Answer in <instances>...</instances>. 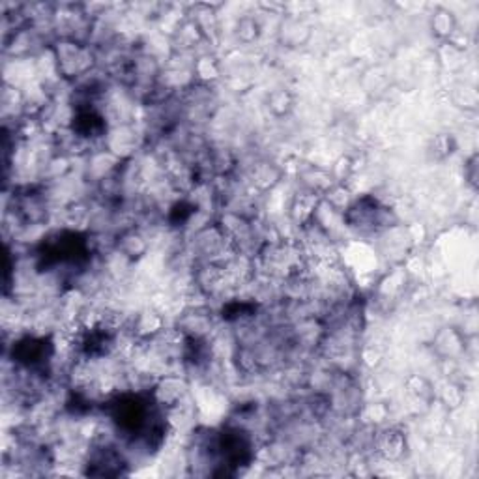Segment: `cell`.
<instances>
[{
    "mask_svg": "<svg viewBox=\"0 0 479 479\" xmlns=\"http://www.w3.org/2000/svg\"><path fill=\"white\" fill-rule=\"evenodd\" d=\"M294 105V99L285 88H275V90L268 96V109L272 110L275 117H285L289 115Z\"/></svg>",
    "mask_w": 479,
    "mask_h": 479,
    "instance_id": "8",
    "label": "cell"
},
{
    "mask_svg": "<svg viewBox=\"0 0 479 479\" xmlns=\"http://www.w3.org/2000/svg\"><path fill=\"white\" fill-rule=\"evenodd\" d=\"M193 70L195 73H197V77L201 79V81H204V83H206V81H214V79L219 75L217 66L210 59H199L195 62Z\"/></svg>",
    "mask_w": 479,
    "mask_h": 479,
    "instance_id": "12",
    "label": "cell"
},
{
    "mask_svg": "<svg viewBox=\"0 0 479 479\" xmlns=\"http://www.w3.org/2000/svg\"><path fill=\"white\" fill-rule=\"evenodd\" d=\"M317 208H318V195L305 189V191L296 195V199H294V202H292V208H291L292 219L304 227V225H307V223L315 217Z\"/></svg>",
    "mask_w": 479,
    "mask_h": 479,
    "instance_id": "3",
    "label": "cell"
},
{
    "mask_svg": "<svg viewBox=\"0 0 479 479\" xmlns=\"http://www.w3.org/2000/svg\"><path fill=\"white\" fill-rule=\"evenodd\" d=\"M117 246L124 259H141L148 249L146 238L135 228H130V231L122 233V236L118 238Z\"/></svg>",
    "mask_w": 479,
    "mask_h": 479,
    "instance_id": "4",
    "label": "cell"
},
{
    "mask_svg": "<svg viewBox=\"0 0 479 479\" xmlns=\"http://www.w3.org/2000/svg\"><path fill=\"white\" fill-rule=\"evenodd\" d=\"M236 36H238L240 41H244V43H253V41L260 36L259 21L255 19V17H251V15L240 17L238 23H236Z\"/></svg>",
    "mask_w": 479,
    "mask_h": 479,
    "instance_id": "10",
    "label": "cell"
},
{
    "mask_svg": "<svg viewBox=\"0 0 479 479\" xmlns=\"http://www.w3.org/2000/svg\"><path fill=\"white\" fill-rule=\"evenodd\" d=\"M442 401L446 402V407H451V408L459 407L460 401H462V391H460L459 386H455V384L446 386L444 391H442Z\"/></svg>",
    "mask_w": 479,
    "mask_h": 479,
    "instance_id": "13",
    "label": "cell"
},
{
    "mask_svg": "<svg viewBox=\"0 0 479 479\" xmlns=\"http://www.w3.org/2000/svg\"><path fill=\"white\" fill-rule=\"evenodd\" d=\"M154 401L163 408L173 410L186 399V384L182 382L178 376H165L154 384Z\"/></svg>",
    "mask_w": 479,
    "mask_h": 479,
    "instance_id": "2",
    "label": "cell"
},
{
    "mask_svg": "<svg viewBox=\"0 0 479 479\" xmlns=\"http://www.w3.org/2000/svg\"><path fill=\"white\" fill-rule=\"evenodd\" d=\"M407 386H408V393L414 397L416 401L431 402V399L434 397V391L433 388H431V384H429L423 376H418V375L410 376Z\"/></svg>",
    "mask_w": 479,
    "mask_h": 479,
    "instance_id": "11",
    "label": "cell"
},
{
    "mask_svg": "<svg viewBox=\"0 0 479 479\" xmlns=\"http://www.w3.org/2000/svg\"><path fill=\"white\" fill-rule=\"evenodd\" d=\"M378 451L382 455L384 459L388 460H397L401 459L402 451H404V436L397 431H384L382 434H378L375 440Z\"/></svg>",
    "mask_w": 479,
    "mask_h": 479,
    "instance_id": "5",
    "label": "cell"
},
{
    "mask_svg": "<svg viewBox=\"0 0 479 479\" xmlns=\"http://www.w3.org/2000/svg\"><path fill=\"white\" fill-rule=\"evenodd\" d=\"M64 221L68 227H72L73 231H81L88 223H90V210L83 204H72L66 208Z\"/></svg>",
    "mask_w": 479,
    "mask_h": 479,
    "instance_id": "9",
    "label": "cell"
},
{
    "mask_svg": "<svg viewBox=\"0 0 479 479\" xmlns=\"http://www.w3.org/2000/svg\"><path fill=\"white\" fill-rule=\"evenodd\" d=\"M309 38V26L298 17H286L281 25V39L291 43V46H300L305 39Z\"/></svg>",
    "mask_w": 479,
    "mask_h": 479,
    "instance_id": "7",
    "label": "cell"
},
{
    "mask_svg": "<svg viewBox=\"0 0 479 479\" xmlns=\"http://www.w3.org/2000/svg\"><path fill=\"white\" fill-rule=\"evenodd\" d=\"M52 55H55V60H57L59 75L64 79L86 75L90 72L92 64H94L90 47L83 46V43H79L77 39L72 38L60 39L59 43L52 47Z\"/></svg>",
    "mask_w": 479,
    "mask_h": 479,
    "instance_id": "1",
    "label": "cell"
},
{
    "mask_svg": "<svg viewBox=\"0 0 479 479\" xmlns=\"http://www.w3.org/2000/svg\"><path fill=\"white\" fill-rule=\"evenodd\" d=\"M476 170H478V157L472 156V159H470V162H468V165H467L468 182H470L472 186H476V178H478V175H476Z\"/></svg>",
    "mask_w": 479,
    "mask_h": 479,
    "instance_id": "14",
    "label": "cell"
},
{
    "mask_svg": "<svg viewBox=\"0 0 479 479\" xmlns=\"http://www.w3.org/2000/svg\"><path fill=\"white\" fill-rule=\"evenodd\" d=\"M431 28L438 38L449 39L457 30V21H455L453 13L446 8H436L431 17Z\"/></svg>",
    "mask_w": 479,
    "mask_h": 479,
    "instance_id": "6",
    "label": "cell"
}]
</instances>
